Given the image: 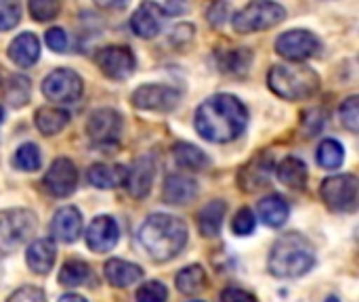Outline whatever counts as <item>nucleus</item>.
I'll return each instance as SVG.
<instances>
[{
    "label": "nucleus",
    "instance_id": "nucleus-1",
    "mask_svg": "<svg viewBox=\"0 0 359 302\" xmlns=\"http://www.w3.org/2000/svg\"><path fill=\"white\" fill-rule=\"evenodd\" d=\"M248 124L244 103L233 95H212L196 111V130L210 143L236 141Z\"/></svg>",
    "mask_w": 359,
    "mask_h": 302
},
{
    "label": "nucleus",
    "instance_id": "nucleus-2",
    "mask_svg": "<svg viewBox=\"0 0 359 302\" xmlns=\"http://www.w3.org/2000/svg\"><path fill=\"white\" fill-rule=\"evenodd\" d=\"M137 240L145 254L156 263L175 259L187 244V225L172 214H151L139 227Z\"/></svg>",
    "mask_w": 359,
    "mask_h": 302
},
{
    "label": "nucleus",
    "instance_id": "nucleus-3",
    "mask_svg": "<svg viewBox=\"0 0 359 302\" xmlns=\"http://www.w3.org/2000/svg\"><path fill=\"white\" fill-rule=\"evenodd\" d=\"M316 265L313 246L299 233L282 235L269 254V273L280 280H297L309 273Z\"/></svg>",
    "mask_w": 359,
    "mask_h": 302
},
{
    "label": "nucleus",
    "instance_id": "nucleus-4",
    "mask_svg": "<svg viewBox=\"0 0 359 302\" xmlns=\"http://www.w3.org/2000/svg\"><path fill=\"white\" fill-rule=\"evenodd\" d=\"M267 82L269 88L286 101L309 99L320 88V76L307 65H273Z\"/></svg>",
    "mask_w": 359,
    "mask_h": 302
},
{
    "label": "nucleus",
    "instance_id": "nucleus-5",
    "mask_svg": "<svg viewBox=\"0 0 359 302\" xmlns=\"http://www.w3.org/2000/svg\"><path fill=\"white\" fill-rule=\"evenodd\" d=\"M38 219L27 208L0 210V259L17 252L36 231Z\"/></svg>",
    "mask_w": 359,
    "mask_h": 302
},
{
    "label": "nucleus",
    "instance_id": "nucleus-6",
    "mask_svg": "<svg viewBox=\"0 0 359 302\" xmlns=\"http://www.w3.org/2000/svg\"><path fill=\"white\" fill-rule=\"evenodd\" d=\"M286 19V8L273 0H252L233 15V29L238 34H252L269 29Z\"/></svg>",
    "mask_w": 359,
    "mask_h": 302
},
{
    "label": "nucleus",
    "instance_id": "nucleus-7",
    "mask_svg": "<svg viewBox=\"0 0 359 302\" xmlns=\"http://www.w3.org/2000/svg\"><path fill=\"white\" fill-rule=\"evenodd\" d=\"M358 177L337 174L322 183L320 195L332 212H351L358 206Z\"/></svg>",
    "mask_w": 359,
    "mask_h": 302
},
{
    "label": "nucleus",
    "instance_id": "nucleus-8",
    "mask_svg": "<svg viewBox=\"0 0 359 302\" xmlns=\"http://www.w3.org/2000/svg\"><path fill=\"white\" fill-rule=\"evenodd\" d=\"M86 135L97 147H114L122 135V116L111 107L95 109L86 122Z\"/></svg>",
    "mask_w": 359,
    "mask_h": 302
},
{
    "label": "nucleus",
    "instance_id": "nucleus-9",
    "mask_svg": "<svg viewBox=\"0 0 359 302\" xmlns=\"http://www.w3.org/2000/svg\"><path fill=\"white\" fill-rule=\"evenodd\" d=\"M82 90H84L82 78L65 67L50 71L42 82L44 97L55 103H76L82 97Z\"/></svg>",
    "mask_w": 359,
    "mask_h": 302
},
{
    "label": "nucleus",
    "instance_id": "nucleus-10",
    "mask_svg": "<svg viewBox=\"0 0 359 302\" xmlns=\"http://www.w3.org/2000/svg\"><path fill=\"white\" fill-rule=\"evenodd\" d=\"M95 61H97V67L111 80H126L137 67V59L133 50L122 44H109L101 48Z\"/></svg>",
    "mask_w": 359,
    "mask_h": 302
},
{
    "label": "nucleus",
    "instance_id": "nucleus-11",
    "mask_svg": "<svg viewBox=\"0 0 359 302\" xmlns=\"http://www.w3.org/2000/svg\"><path fill=\"white\" fill-rule=\"evenodd\" d=\"M133 105L137 109H143V111H172L179 101H181V92L170 88V86H162V84H145V86H139L133 97H130Z\"/></svg>",
    "mask_w": 359,
    "mask_h": 302
},
{
    "label": "nucleus",
    "instance_id": "nucleus-12",
    "mask_svg": "<svg viewBox=\"0 0 359 302\" xmlns=\"http://www.w3.org/2000/svg\"><path fill=\"white\" fill-rule=\"evenodd\" d=\"M320 38L307 29H290L276 40V50L290 61H305L313 57L320 50Z\"/></svg>",
    "mask_w": 359,
    "mask_h": 302
},
{
    "label": "nucleus",
    "instance_id": "nucleus-13",
    "mask_svg": "<svg viewBox=\"0 0 359 302\" xmlns=\"http://www.w3.org/2000/svg\"><path fill=\"white\" fill-rule=\"evenodd\" d=\"M78 185V168L67 158H57L44 174L42 187L53 198H67L76 191Z\"/></svg>",
    "mask_w": 359,
    "mask_h": 302
},
{
    "label": "nucleus",
    "instance_id": "nucleus-14",
    "mask_svg": "<svg viewBox=\"0 0 359 302\" xmlns=\"http://www.w3.org/2000/svg\"><path fill=\"white\" fill-rule=\"evenodd\" d=\"M154 177H156V160L154 156H141L139 160H135V164L130 168H126V177H124V187L130 193V198L135 200H143L149 195L151 185H154Z\"/></svg>",
    "mask_w": 359,
    "mask_h": 302
},
{
    "label": "nucleus",
    "instance_id": "nucleus-15",
    "mask_svg": "<svg viewBox=\"0 0 359 302\" xmlns=\"http://www.w3.org/2000/svg\"><path fill=\"white\" fill-rule=\"evenodd\" d=\"M164 21H166L164 8L158 2H154V0H143L141 6L130 17V27H133V32L139 38L149 40V38H154V36L160 34Z\"/></svg>",
    "mask_w": 359,
    "mask_h": 302
},
{
    "label": "nucleus",
    "instance_id": "nucleus-16",
    "mask_svg": "<svg viewBox=\"0 0 359 302\" xmlns=\"http://www.w3.org/2000/svg\"><path fill=\"white\" fill-rule=\"evenodd\" d=\"M118 238H120V229L111 217H97L86 229V246L99 254L109 252L118 244Z\"/></svg>",
    "mask_w": 359,
    "mask_h": 302
},
{
    "label": "nucleus",
    "instance_id": "nucleus-17",
    "mask_svg": "<svg viewBox=\"0 0 359 302\" xmlns=\"http://www.w3.org/2000/svg\"><path fill=\"white\" fill-rule=\"evenodd\" d=\"M82 231V214L74 206H63L55 212L50 223V233L55 240L63 244H72L80 238Z\"/></svg>",
    "mask_w": 359,
    "mask_h": 302
},
{
    "label": "nucleus",
    "instance_id": "nucleus-18",
    "mask_svg": "<svg viewBox=\"0 0 359 302\" xmlns=\"http://www.w3.org/2000/svg\"><path fill=\"white\" fill-rule=\"evenodd\" d=\"M55 259H57V246H55V240L50 238L34 240L25 252L27 267L38 275H46L55 267Z\"/></svg>",
    "mask_w": 359,
    "mask_h": 302
},
{
    "label": "nucleus",
    "instance_id": "nucleus-19",
    "mask_svg": "<svg viewBox=\"0 0 359 302\" xmlns=\"http://www.w3.org/2000/svg\"><path fill=\"white\" fill-rule=\"evenodd\" d=\"M162 198H164L166 204L185 206V204H189L191 200L198 198V183L187 174H170L164 181Z\"/></svg>",
    "mask_w": 359,
    "mask_h": 302
},
{
    "label": "nucleus",
    "instance_id": "nucleus-20",
    "mask_svg": "<svg viewBox=\"0 0 359 302\" xmlns=\"http://www.w3.org/2000/svg\"><path fill=\"white\" fill-rule=\"evenodd\" d=\"M271 170H273V162H271L267 156H257V158H252V160L240 170V177H238L240 187H242L244 191H257V189L265 187L267 181H269Z\"/></svg>",
    "mask_w": 359,
    "mask_h": 302
},
{
    "label": "nucleus",
    "instance_id": "nucleus-21",
    "mask_svg": "<svg viewBox=\"0 0 359 302\" xmlns=\"http://www.w3.org/2000/svg\"><path fill=\"white\" fill-rule=\"evenodd\" d=\"M105 280L114 288H130L143 280V269L135 263H128L122 259H111L105 263Z\"/></svg>",
    "mask_w": 359,
    "mask_h": 302
},
{
    "label": "nucleus",
    "instance_id": "nucleus-22",
    "mask_svg": "<svg viewBox=\"0 0 359 302\" xmlns=\"http://www.w3.org/2000/svg\"><path fill=\"white\" fill-rule=\"evenodd\" d=\"M8 57L19 67H32L40 59V40L32 32L19 34L8 44Z\"/></svg>",
    "mask_w": 359,
    "mask_h": 302
},
{
    "label": "nucleus",
    "instance_id": "nucleus-23",
    "mask_svg": "<svg viewBox=\"0 0 359 302\" xmlns=\"http://www.w3.org/2000/svg\"><path fill=\"white\" fill-rule=\"evenodd\" d=\"M257 212H259V221L267 227H282L286 221H288V214H290V208H288V202L282 198V195H267L259 202L257 206Z\"/></svg>",
    "mask_w": 359,
    "mask_h": 302
},
{
    "label": "nucleus",
    "instance_id": "nucleus-24",
    "mask_svg": "<svg viewBox=\"0 0 359 302\" xmlns=\"http://www.w3.org/2000/svg\"><path fill=\"white\" fill-rule=\"evenodd\" d=\"M227 214V204L223 200H212L208 202L200 212H198V229L204 238H215L219 235L223 227V219Z\"/></svg>",
    "mask_w": 359,
    "mask_h": 302
},
{
    "label": "nucleus",
    "instance_id": "nucleus-25",
    "mask_svg": "<svg viewBox=\"0 0 359 302\" xmlns=\"http://www.w3.org/2000/svg\"><path fill=\"white\" fill-rule=\"evenodd\" d=\"M278 179L280 183H284L286 187L290 189H303L307 185V179H309V170H307V164L294 156H288L284 158L280 164H278Z\"/></svg>",
    "mask_w": 359,
    "mask_h": 302
},
{
    "label": "nucleus",
    "instance_id": "nucleus-26",
    "mask_svg": "<svg viewBox=\"0 0 359 302\" xmlns=\"http://www.w3.org/2000/svg\"><path fill=\"white\" fill-rule=\"evenodd\" d=\"M88 183L97 189H116L124 183L126 168L124 166H109V164H93L88 168Z\"/></svg>",
    "mask_w": 359,
    "mask_h": 302
},
{
    "label": "nucleus",
    "instance_id": "nucleus-27",
    "mask_svg": "<svg viewBox=\"0 0 359 302\" xmlns=\"http://www.w3.org/2000/svg\"><path fill=\"white\" fill-rule=\"evenodd\" d=\"M217 61H219L221 71L231 74V76H242L252 65V53L248 48H231V50L219 53Z\"/></svg>",
    "mask_w": 359,
    "mask_h": 302
},
{
    "label": "nucleus",
    "instance_id": "nucleus-28",
    "mask_svg": "<svg viewBox=\"0 0 359 302\" xmlns=\"http://www.w3.org/2000/svg\"><path fill=\"white\" fill-rule=\"evenodd\" d=\"M69 122V114L65 109H59V107H40L36 111V128L46 135V137H53L57 132H61Z\"/></svg>",
    "mask_w": 359,
    "mask_h": 302
},
{
    "label": "nucleus",
    "instance_id": "nucleus-29",
    "mask_svg": "<svg viewBox=\"0 0 359 302\" xmlns=\"http://www.w3.org/2000/svg\"><path fill=\"white\" fill-rule=\"evenodd\" d=\"M172 158L181 168H187V170H204L208 166L206 153L191 143H177L172 147Z\"/></svg>",
    "mask_w": 359,
    "mask_h": 302
},
{
    "label": "nucleus",
    "instance_id": "nucleus-30",
    "mask_svg": "<svg viewBox=\"0 0 359 302\" xmlns=\"http://www.w3.org/2000/svg\"><path fill=\"white\" fill-rule=\"evenodd\" d=\"M206 282H208V277H206V271L202 265H189V267L181 269L177 275V288L181 294H187V296L202 292L206 288Z\"/></svg>",
    "mask_w": 359,
    "mask_h": 302
},
{
    "label": "nucleus",
    "instance_id": "nucleus-31",
    "mask_svg": "<svg viewBox=\"0 0 359 302\" xmlns=\"http://www.w3.org/2000/svg\"><path fill=\"white\" fill-rule=\"evenodd\" d=\"M88 280H90V267L80 259H69L59 271V284L65 288L84 286L88 284Z\"/></svg>",
    "mask_w": 359,
    "mask_h": 302
},
{
    "label": "nucleus",
    "instance_id": "nucleus-32",
    "mask_svg": "<svg viewBox=\"0 0 359 302\" xmlns=\"http://www.w3.org/2000/svg\"><path fill=\"white\" fill-rule=\"evenodd\" d=\"M345 162V147L337 139H326L318 147V164L322 168L334 170Z\"/></svg>",
    "mask_w": 359,
    "mask_h": 302
},
{
    "label": "nucleus",
    "instance_id": "nucleus-33",
    "mask_svg": "<svg viewBox=\"0 0 359 302\" xmlns=\"http://www.w3.org/2000/svg\"><path fill=\"white\" fill-rule=\"evenodd\" d=\"M29 90H32V84L25 76H13L6 84L4 97L13 107H21L29 101Z\"/></svg>",
    "mask_w": 359,
    "mask_h": 302
},
{
    "label": "nucleus",
    "instance_id": "nucleus-34",
    "mask_svg": "<svg viewBox=\"0 0 359 302\" xmlns=\"http://www.w3.org/2000/svg\"><path fill=\"white\" fill-rule=\"evenodd\" d=\"M13 164H15L19 170L34 172V170H38L40 164H42V153H40V149H38L34 143H25V145H21V147L15 151Z\"/></svg>",
    "mask_w": 359,
    "mask_h": 302
},
{
    "label": "nucleus",
    "instance_id": "nucleus-35",
    "mask_svg": "<svg viewBox=\"0 0 359 302\" xmlns=\"http://www.w3.org/2000/svg\"><path fill=\"white\" fill-rule=\"evenodd\" d=\"M27 8H29V15L44 23V21H50L59 15L61 11V2L59 0H29L27 2Z\"/></svg>",
    "mask_w": 359,
    "mask_h": 302
},
{
    "label": "nucleus",
    "instance_id": "nucleus-36",
    "mask_svg": "<svg viewBox=\"0 0 359 302\" xmlns=\"http://www.w3.org/2000/svg\"><path fill=\"white\" fill-rule=\"evenodd\" d=\"M21 21V0H0V32L13 29Z\"/></svg>",
    "mask_w": 359,
    "mask_h": 302
},
{
    "label": "nucleus",
    "instance_id": "nucleus-37",
    "mask_svg": "<svg viewBox=\"0 0 359 302\" xmlns=\"http://www.w3.org/2000/svg\"><path fill=\"white\" fill-rule=\"evenodd\" d=\"M341 122L353 135L359 130V99L355 95L341 105Z\"/></svg>",
    "mask_w": 359,
    "mask_h": 302
},
{
    "label": "nucleus",
    "instance_id": "nucleus-38",
    "mask_svg": "<svg viewBox=\"0 0 359 302\" xmlns=\"http://www.w3.org/2000/svg\"><path fill=\"white\" fill-rule=\"evenodd\" d=\"M168 301V290L162 282H147L139 288L137 302H166Z\"/></svg>",
    "mask_w": 359,
    "mask_h": 302
},
{
    "label": "nucleus",
    "instance_id": "nucleus-39",
    "mask_svg": "<svg viewBox=\"0 0 359 302\" xmlns=\"http://www.w3.org/2000/svg\"><path fill=\"white\" fill-rule=\"evenodd\" d=\"M255 227H257V217L252 214L250 208H242V210L236 212V217L231 221V229H233L236 235H240V238L250 235L255 231Z\"/></svg>",
    "mask_w": 359,
    "mask_h": 302
},
{
    "label": "nucleus",
    "instance_id": "nucleus-40",
    "mask_svg": "<svg viewBox=\"0 0 359 302\" xmlns=\"http://www.w3.org/2000/svg\"><path fill=\"white\" fill-rule=\"evenodd\" d=\"M326 124V111L316 107V109H309L303 118V128L307 132V137H313L322 130V126Z\"/></svg>",
    "mask_w": 359,
    "mask_h": 302
},
{
    "label": "nucleus",
    "instance_id": "nucleus-41",
    "mask_svg": "<svg viewBox=\"0 0 359 302\" xmlns=\"http://www.w3.org/2000/svg\"><path fill=\"white\" fill-rule=\"evenodd\" d=\"M6 302H46V296L36 286H23V288L15 290Z\"/></svg>",
    "mask_w": 359,
    "mask_h": 302
},
{
    "label": "nucleus",
    "instance_id": "nucleus-42",
    "mask_svg": "<svg viewBox=\"0 0 359 302\" xmlns=\"http://www.w3.org/2000/svg\"><path fill=\"white\" fill-rule=\"evenodd\" d=\"M206 15H208V21H210L212 25H221V23H225V19H227V15H229V4L223 2V0H217V2H212V4L208 6Z\"/></svg>",
    "mask_w": 359,
    "mask_h": 302
},
{
    "label": "nucleus",
    "instance_id": "nucleus-43",
    "mask_svg": "<svg viewBox=\"0 0 359 302\" xmlns=\"http://www.w3.org/2000/svg\"><path fill=\"white\" fill-rule=\"evenodd\" d=\"M46 44L55 50V53H63L67 48V34L61 27H50L46 32Z\"/></svg>",
    "mask_w": 359,
    "mask_h": 302
},
{
    "label": "nucleus",
    "instance_id": "nucleus-44",
    "mask_svg": "<svg viewBox=\"0 0 359 302\" xmlns=\"http://www.w3.org/2000/svg\"><path fill=\"white\" fill-rule=\"evenodd\" d=\"M221 302H257V298L242 288H227L221 292Z\"/></svg>",
    "mask_w": 359,
    "mask_h": 302
},
{
    "label": "nucleus",
    "instance_id": "nucleus-45",
    "mask_svg": "<svg viewBox=\"0 0 359 302\" xmlns=\"http://www.w3.org/2000/svg\"><path fill=\"white\" fill-rule=\"evenodd\" d=\"M187 11V0H168L164 13L168 15H183Z\"/></svg>",
    "mask_w": 359,
    "mask_h": 302
},
{
    "label": "nucleus",
    "instance_id": "nucleus-46",
    "mask_svg": "<svg viewBox=\"0 0 359 302\" xmlns=\"http://www.w3.org/2000/svg\"><path fill=\"white\" fill-rule=\"evenodd\" d=\"M128 2H130V0H95L97 6L107 8V11H120V8H124Z\"/></svg>",
    "mask_w": 359,
    "mask_h": 302
},
{
    "label": "nucleus",
    "instance_id": "nucleus-47",
    "mask_svg": "<svg viewBox=\"0 0 359 302\" xmlns=\"http://www.w3.org/2000/svg\"><path fill=\"white\" fill-rule=\"evenodd\" d=\"M59 302H86L84 296H80V294H63Z\"/></svg>",
    "mask_w": 359,
    "mask_h": 302
},
{
    "label": "nucleus",
    "instance_id": "nucleus-48",
    "mask_svg": "<svg viewBox=\"0 0 359 302\" xmlns=\"http://www.w3.org/2000/svg\"><path fill=\"white\" fill-rule=\"evenodd\" d=\"M2 120H4V109H2V105H0V124H2Z\"/></svg>",
    "mask_w": 359,
    "mask_h": 302
},
{
    "label": "nucleus",
    "instance_id": "nucleus-49",
    "mask_svg": "<svg viewBox=\"0 0 359 302\" xmlns=\"http://www.w3.org/2000/svg\"><path fill=\"white\" fill-rule=\"evenodd\" d=\"M326 302H339V298H337V296H330Z\"/></svg>",
    "mask_w": 359,
    "mask_h": 302
}]
</instances>
